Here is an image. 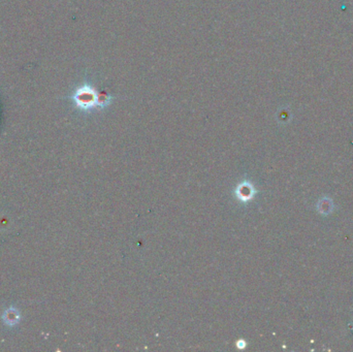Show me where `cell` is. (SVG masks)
<instances>
[{"instance_id": "cell-1", "label": "cell", "mask_w": 353, "mask_h": 352, "mask_svg": "<svg viewBox=\"0 0 353 352\" xmlns=\"http://www.w3.org/2000/svg\"><path fill=\"white\" fill-rule=\"evenodd\" d=\"M255 193H256V190L249 181L241 182L234 190L235 197H237L238 200L242 203H247V202L251 201Z\"/></svg>"}, {"instance_id": "cell-2", "label": "cell", "mask_w": 353, "mask_h": 352, "mask_svg": "<svg viewBox=\"0 0 353 352\" xmlns=\"http://www.w3.org/2000/svg\"><path fill=\"white\" fill-rule=\"evenodd\" d=\"M235 346H237L239 349H244L247 346V343L245 340L240 339L239 341H237V343H235Z\"/></svg>"}]
</instances>
